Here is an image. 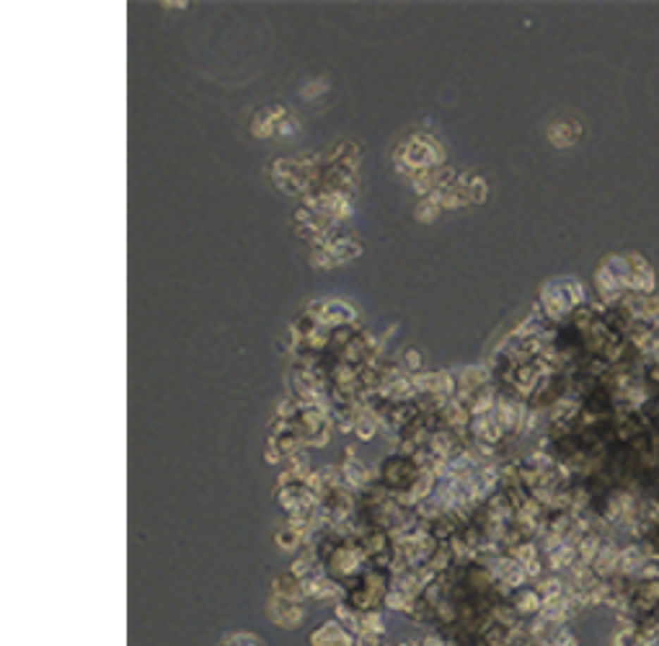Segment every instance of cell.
Wrapping results in <instances>:
<instances>
[{
  "mask_svg": "<svg viewBox=\"0 0 659 646\" xmlns=\"http://www.w3.org/2000/svg\"><path fill=\"white\" fill-rule=\"evenodd\" d=\"M220 646H261L254 636H243V633H235V636H228Z\"/></svg>",
  "mask_w": 659,
  "mask_h": 646,
  "instance_id": "cell-1",
  "label": "cell"
}]
</instances>
